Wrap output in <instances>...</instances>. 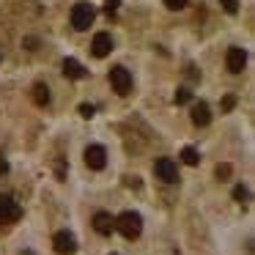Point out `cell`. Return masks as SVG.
Masks as SVG:
<instances>
[{
	"mask_svg": "<svg viewBox=\"0 0 255 255\" xmlns=\"http://www.w3.org/2000/svg\"><path fill=\"white\" fill-rule=\"evenodd\" d=\"M118 6H121V0H105V11L107 14H116Z\"/></svg>",
	"mask_w": 255,
	"mask_h": 255,
	"instance_id": "ffe728a7",
	"label": "cell"
},
{
	"mask_svg": "<svg viewBox=\"0 0 255 255\" xmlns=\"http://www.w3.org/2000/svg\"><path fill=\"white\" fill-rule=\"evenodd\" d=\"M225 66L231 74H242L244 66H247V50H242V47H231L228 50V58H225Z\"/></svg>",
	"mask_w": 255,
	"mask_h": 255,
	"instance_id": "8992f818",
	"label": "cell"
},
{
	"mask_svg": "<svg viewBox=\"0 0 255 255\" xmlns=\"http://www.w3.org/2000/svg\"><path fill=\"white\" fill-rule=\"evenodd\" d=\"M33 102H36L39 107H47V105H50V88H47L44 83H36V85H33Z\"/></svg>",
	"mask_w": 255,
	"mask_h": 255,
	"instance_id": "4fadbf2b",
	"label": "cell"
},
{
	"mask_svg": "<svg viewBox=\"0 0 255 255\" xmlns=\"http://www.w3.org/2000/svg\"><path fill=\"white\" fill-rule=\"evenodd\" d=\"M91 52H94L96 58H107L113 52V39L110 33H96L94 41H91Z\"/></svg>",
	"mask_w": 255,
	"mask_h": 255,
	"instance_id": "30bf717a",
	"label": "cell"
},
{
	"mask_svg": "<svg viewBox=\"0 0 255 255\" xmlns=\"http://www.w3.org/2000/svg\"><path fill=\"white\" fill-rule=\"evenodd\" d=\"M22 217V209L14 198L8 195H0V222H17Z\"/></svg>",
	"mask_w": 255,
	"mask_h": 255,
	"instance_id": "5b68a950",
	"label": "cell"
},
{
	"mask_svg": "<svg viewBox=\"0 0 255 255\" xmlns=\"http://www.w3.org/2000/svg\"><path fill=\"white\" fill-rule=\"evenodd\" d=\"M63 74H66L69 80H83L85 77V69L80 61H74V58H66L63 61Z\"/></svg>",
	"mask_w": 255,
	"mask_h": 255,
	"instance_id": "7c38bea8",
	"label": "cell"
},
{
	"mask_svg": "<svg viewBox=\"0 0 255 255\" xmlns=\"http://www.w3.org/2000/svg\"><path fill=\"white\" fill-rule=\"evenodd\" d=\"M94 228L99 236H110L113 231H116V217L107 214V211H96L94 214Z\"/></svg>",
	"mask_w": 255,
	"mask_h": 255,
	"instance_id": "9c48e42d",
	"label": "cell"
},
{
	"mask_svg": "<svg viewBox=\"0 0 255 255\" xmlns=\"http://www.w3.org/2000/svg\"><path fill=\"white\" fill-rule=\"evenodd\" d=\"M154 173H156V178L165 181V184H176L178 181V167H176V162L167 159V156H162V159L154 162Z\"/></svg>",
	"mask_w": 255,
	"mask_h": 255,
	"instance_id": "277c9868",
	"label": "cell"
},
{
	"mask_svg": "<svg viewBox=\"0 0 255 255\" xmlns=\"http://www.w3.org/2000/svg\"><path fill=\"white\" fill-rule=\"evenodd\" d=\"M217 176L228 178V176H231V165H220V167H217Z\"/></svg>",
	"mask_w": 255,
	"mask_h": 255,
	"instance_id": "44dd1931",
	"label": "cell"
},
{
	"mask_svg": "<svg viewBox=\"0 0 255 255\" xmlns=\"http://www.w3.org/2000/svg\"><path fill=\"white\" fill-rule=\"evenodd\" d=\"M165 6L170 8V11H181V8L187 6V0H165Z\"/></svg>",
	"mask_w": 255,
	"mask_h": 255,
	"instance_id": "ac0fdd59",
	"label": "cell"
},
{
	"mask_svg": "<svg viewBox=\"0 0 255 255\" xmlns=\"http://www.w3.org/2000/svg\"><path fill=\"white\" fill-rule=\"evenodd\" d=\"M52 247H55V253H61V255H72L74 250H77V239H74L69 231H58L55 236H52Z\"/></svg>",
	"mask_w": 255,
	"mask_h": 255,
	"instance_id": "52a82bcc",
	"label": "cell"
},
{
	"mask_svg": "<svg viewBox=\"0 0 255 255\" xmlns=\"http://www.w3.org/2000/svg\"><path fill=\"white\" fill-rule=\"evenodd\" d=\"M220 6L225 8L228 14H236L239 11V0H220Z\"/></svg>",
	"mask_w": 255,
	"mask_h": 255,
	"instance_id": "e0dca14e",
	"label": "cell"
},
{
	"mask_svg": "<svg viewBox=\"0 0 255 255\" xmlns=\"http://www.w3.org/2000/svg\"><path fill=\"white\" fill-rule=\"evenodd\" d=\"M85 165H88L91 170H102V167L107 165L105 145H88V148H85Z\"/></svg>",
	"mask_w": 255,
	"mask_h": 255,
	"instance_id": "ba28073f",
	"label": "cell"
},
{
	"mask_svg": "<svg viewBox=\"0 0 255 255\" xmlns=\"http://www.w3.org/2000/svg\"><path fill=\"white\" fill-rule=\"evenodd\" d=\"M181 159L187 162V165H198V162H200V154H198V148H192V145H187V148H181Z\"/></svg>",
	"mask_w": 255,
	"mask_h": 255,
	"instance_id": "5bb4252c",
	"label": "cell"
},
{
	"mask_svg": "<svg viewBox=\"0 0 255 255\" xmlns=\"http://www.w3.org/2000/svg\"><path fill=\"white\" fill-rule=\"evenodd\" d=\"M94 19H96V8L91 6L88 0H80V3H74V8H72V28L74 30H88L91 25H94Z\"/></svg>",
	"mask_w": 255,
	"mask_h": 255,
	"instance_id": "7a4b0ae2",
	"label": "cell"
},
{
	"mask_svg": "<svg viewBox=\"0 0 255 255\" xmlns=\"http://www.w3.org/2000/svg\"><path fill=\"white\" fill-rule=\"evenodd\" d=\"M6 170H8V165H6L3 159H0V173H6Z\"/></svg>",
	"mask_w": 255,
	"mask_h": 255,
	"instance_id": "603a6c76",
	"label": "cell"
},
{
	"mask_svg": "<svg viewBox=\"0 0 255 255\" xmlns=\"http://www.w3.org/2000/svg\"><path fill=\"white\" fill-rule=\"evenodd\" d=\"M110 85L118 96H127L132 91V72H127L124 66H113L110 69Z\"/></svg>",
	"mask_w": 255,
	"mask_h": 255,
	"instance_id": "3957f363",
	"label": "cell"
},
{
	"mask_svg": "<svg viewBox=\"0 0 255 255\" xmlns=\"http://www.w3.org/2000/svg\"><path fill=\"white\" fill-rule=\"evenodd\" d=\"M189 99H192V94H189V88H178V91H176V105H187Z\"/></svg>",
	"mask_w": 255,
	"mask_h": 255,
	"instance_id": "2e32d148",
	"label": "cell"
},
{
	"mask_svg": "<svg viewBox=\"0 0 255 255\" xmlns=\"http://www.w3.org/2000/svg\"><path fill=\"white\" fill-rule=\"evenodd\" d=\"M94 113H96L94 105H80V116L83 118H94Z\"/></svg>",
	"mask_w": 255,
	"mask_h": 255,
	"instance_id": "d6986e66",
	"label": "cell"
},
{
	"mask_svg": "<svg viewBox=\"0 0 255 255\" xmlns=\"http://www.w3.org/2000/svg\"><path fill=\"white\" fill-rule=\"evenodd\" d=\"M233 105H236V96H231V94H228L225 99H222V107H225V110H231Z\"/></svg>",
	"mask_w": 255,
	"mask_h": 255,
	"instance_id": "7402d4cb",
	"label": "cell"
},
{
	"mask_svg": "<svg viewBox=\"0 0 255 255\" xmlns=\"http://www.w3.org/2000/svg\"><path fill=\"white\" fill-rule=\"evenodd\" d=\"M233 200H239V203H242V200H250V192H247L244 184H236V187H233Z\"/></svg>",
	"mask_w": 255,
	"mask_h": 255,
	"instance_id": "9a60e30c",
	"label": "cell"
},
{
	"mask_svg": "<svg viewBox=\"0 0 255 255\" xmlns=\"http://www.w3.org/2000/svg\"><path fill=\"white\" fill-rule=\"evenodd\" d=\"M116 231L124 239H137L143 233V217L137 211H124L121 217H116Z\"/></svg>",
	"mask_w": 255,
	"mask_h": 255,
	"instance_id": "6da1fadb",
	"label": "cell"
},
{
	"mask_svg": "<svg viewBox=\"0 0 255 255\" xmlns=\"http://www.w3.org/2000/svg\"><path fill=\"white\" fill-rule=\"evenodd\" d=\"M192 124L195 127H209L211 124V110L206 102H198V105L192 107Z\"/></svg>",
	"mask_w": 255,
	"mask_h": 255,
	"instance_id": "8fae6325",
	"label": "cell"
}]
</instances>
